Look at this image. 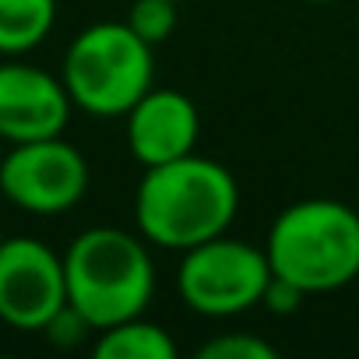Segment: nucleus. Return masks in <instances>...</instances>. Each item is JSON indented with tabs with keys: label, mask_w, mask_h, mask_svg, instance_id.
Returning a JSON list of instances; mask_svg holds the SVG:
<instances>
[{
	"label": "nucleus",
	"mask_w": 359,
	"mask_h": 359,
	"mask_svg": "<svg viewBox=\"0 0 359 359\" xmlns=\"http://www.w3.org/2000/svg\"><path fill=\"white\" fill-rule=\"evenodd\" d=\"M240 212L236 176L198 151L148 165L134 191V226L162 250H191L229 233Z\"/></svg>",
	"instance_id": "f257e3e1"
},
{
	"label": "nucleus",
	"mask_w": 359,
	"mask_h": 359,
	"mask_svg": "<svg viewBox=\"0 0 359 359\" xmlns=\"http://www.w3.org/2000/svg\"><path fill=\"white\" fill-rule=\"evenodd\" d=\"M67 303L92 331L141 317L155 296L151 243L120 226H92L64 250Z\"/></svg>",
	"instance_id": "f03ea898"
},
{
	"label": "nucleus",
	"mask_w": 359,
	"mask_h": 359,
	"mask_svg": "<svg viewBox=\"0 0 359 359\" xmlns=\"http://www.w3.org/2000/svg\"><path fill=\"white\" fill-rule=\"evenodd\" d=\"M264 254L271 275L306 296L338 292L359 278V212L331 198L296 201L275 215Z\"/></svg>",
	"instance_id": "7ed1b4c3"
},
{
	"label": "nucleus",
	"mask_w": 359,
	"mask_h": 359,
	"mask_svg": "<svg viewBox=\"0 0 359 359\" xmlns=\"http://www.w3.org/2000/svg\"><path fill=\"white\" fill-rule=\"evenodd\" d=\"M60 78L74 109L116 120L151 88L155 46H148L127 22H92L71 39Z\"/></svg>",
	"instance_id": "20e7f679"
},
{
	"label": "nucleus",
	"mask_w": 359,
	"mask_h": 359,
	"mask_svg": "<svg viewBox=\"0 0 359 359\" xmlns=\"http://www.w3.org/2000/svg\"><path fill=\"white\" fill-rule=\"evenodd\" d=\"M271 282V264L264 247L247 240L215 236L184 250L176 268V296L187 310L226 320L261 306V296Z\"/></svg>",
	"instance_id": "39448f33"
},
{
	"label": "nucleus",
	"mask_w": 359,
	"mask_h": 359,
	"mask_svg": "<svg viewBox=\"0 0 359 359\" xmlns=\"http://www.w3.org/2000/svg\"><path fill=\"white\" fill-rule=\"evenodd\" d=\"M0 194L29 215H64L88 194V162L64 134L11 144L0 158Z\"/></svg>",
	"instance_id": "423d86ee"
},
{
	"label": "nucleus",
	"mask_w": 359,
	"mask_h": 359,
	"mask_svg": "<svg viewBox=\"0 0 359 359\" xmlns=\"http://www.w3.org/2000/svg\"><path fill=\"white\" fill-rule=\"evenodd\" d=\"M64 303V254L36 236H4L0 243V320L15 331H43Z\"/></svg>",
	"instance_id": "0eeeda50"
},
{
	"label": "nucleus",
	"mask_w": 359,
	"mask_h": 359,
	"mask_svg": "<svg viewBox=\"0 0 359 359\" xmlns=\"http://www.w3.org/2000/svg\"><path fill=\"white\" fill-rule=\"evenodd\" d=\"M71 95L60 74H50L22 57L0 64V141H39L57 137L71 123Z\"/></svg>",
	"instance_id": "6e6552de"
},
{
	"label": "nucleus",
	"mask_w": 359,
	"mask_h": 359,
	"mask_svg": "<svg viewBox=\"0 0 359 359\" xmlns=\"http://www.w3.org/2000/svg\"><path fill=\"white\" fill-rule=\"evenodd\" d=\"M127 120V148L148 169L158 162H172L180 155H191L201 137V116L191 95L180 88H148Z\"/></svg>",
	"instance_id": "1a4fd4ad"
},
{
	"label": "nucleus",
	"mask_w": 359,
	"mask_h": 359,
	"mask_svg": "<svg viewBox=\"0 0 359 359\" xmlns=\"http://www.w3.org/2000/svg\"><path fill=\"white\" fill-rule=\"evenodd\" d=\"M176 352L180 348L172 334L162 324L148 320L144 313L95 331V345H92L95 359H176Z\"/></svg>",
	"instance_id": "9d476101"
},
{
	"label": "nucleus",
	"mask_w": 359,
	"mask_h": 359,
	"mask_svg": "<svg viewBox=\"0 0 359 359\" xmlns=\"http://www.w3.org/2000/svg\"><path fill=\"white\" fill-rule=\"evenodd\" d=\"M57 25V0H0V57H25Z\"/></svg>",
	"instance_id": "9b49d317"
},
{
	"label": "nucleus",
	"mask_w": 359,
	"mask_h": 359,
	"mask_svg": "<svg viewBox=\"0 0 359 359\" xmlns=\"http://www.w3.org/2000/svg\"><path fill=\"white\" fill-rule=\"evenodd\" d=\"M176 0H134L130 11H127V25L148 43V46H158L172 36L176 29Z\"/></svg>",
	"instance_id": "f8f14e48"
},
{
	"label": "nucleus",
	"mask_w": 359,
	"mask_h": 359,
	"mask_svg": "<svg viewBox=\"0 0 359 359\" xmlns=\"http://www.w3.org/2000/svg\"><path fill=\"white\" fill-rule=\"evenodd\" d=\"M198 359H278V348L247 331H226L198 348Z\"/></svg>",
	"instance_id": "ddd939ff"
},
{
	"label": "nucleus",
	"mask_w": 359,
	"mask_h": 359,
	"mask_svg": "<svg viewBox=\"0 0 359 359\" xmlns=\"http://www.w3.org/2000/svg\"><path fill=\"white\" fill-rule=\"evenodd\" d=\"M46 331V338L53 341V345H60V348H74L78 341H85L88 338V331H92V324L71 306V303H64L53 317H50V324L43 327Z\"/></svg>",
	"instance_id": "4468645a"
},
{
	"label": "nucleus",
	"mask_w": 359,
	"mask_h": 359,
	"mask_svg": "<svg viewBox=\"0 0 359 359\" xmlns=\"http://www.w3.org/2000/svg\"><path fill=\"white\" fill-rule=\"evenodd\" d=\"M303 299H306V292H303L299 285H292V282L271 275V282H268V289H264V296H261V306H264L268 313H275V317H289V313H296V310L303 306Z\"/></svg>",
	"instance_id": "2eb2a0df"
},
{
	"label": "nucleus",
	"mask_w": 359,
	"mask_h": 359,
	"mask_svg": "<svg viewBox=\"0 0 359 359\" xmlns=\"http://www.w3.org/2000/svg\"><path fill=\"white\" fill-rule=\"evenodd\" d=\"M303 4H334V0H303Z\"/></svg>",
	"instance_id": "dca6fc26"
},
{
	"label": "nucleus",
	"mask_w": 359,
	"mask_h": 359,
	"mask_svg": "<svg viewBox=\"0 0 359 359\" xmlns=\"http://www.w3.org/2000/svg\"><path fill=\"white\" fill-rule=\"evenodd\" d=\"M0 243H4V233H0Z\"/></svg>",
	"instance_id": "f3484780"
},
{
	"label": "nucleus",
	"mask_w": 359,
	"mask_h": 359,
	"mask_svg": "<svg viewBox=\"0 0 359 359\" xmlns=\"http://www.w3.org/2000/svg\"><path fill=\"white\" fill-rule=\"evenodd\" d=\"M176 4H184V0H176Z\"/></svg>",
	"instance_id": "a211bd4d"
}]
</instances>
